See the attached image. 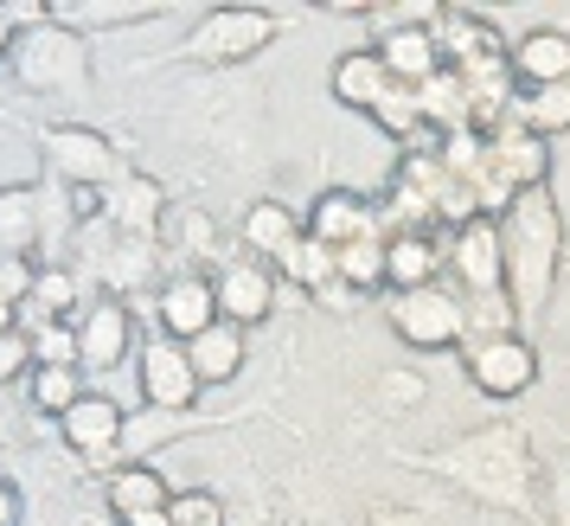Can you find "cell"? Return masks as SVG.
I'll return each mask as SVG.
<instances>
[{"label": "cell", "mask_w": 570, "mask_h": 526, "mask_svg": "<svg viewBox=\"0 0 570 526\" xmlns=\"http://www.w3.org/2000/svg\"><path fill=\"white\" fill-rule=\"evenodd\" d=\"M493 225H500V251H507V302H513V315H539L551 283H558V257H564V212L551 199V186L519 193Z\"/></svg>", "instance_id": "6da1fadb"}, {"label": "cell", "mask_w": 570, "mask_h": 526, "mask_svg": "<svg viewBox=\"0 0 570 526\" xmlns=\"http://www.w3.org/2000/svg\"><path fill=\"white\" fill-rule=\"evenodd\" d=\"M423 469L455 475L462 488H474L481 500H500L513 514H532V481H539V469H532V449H525L519 430H474V437H462L449 456L423 462Z\"/></svg>", "instance_id": "7a4b0ae2"}, {"label": "cell", "mask_w": 570, "mask_h": 526, "mask_svg": "<svg viewBox=\"0 0 570 526\" xmlns=\"http://www.w3.org/2000/svg\"><path fill=\"white\" fill-rule=\"evenodd\" d=\"M7 65H13L20 90H32V97H78V90H90V39L52 27V20L13 32Z\"/></svg>", "instance_id": "3957f363"}, {"label": "cell", "mask_w": 570, "mask_h": 526, "mask_svg": "<svg viewBox=\"0 0 570 526\" xmlns=\"http://www.w3.org/2000/svg\"><path fill=\"white\" fill-rule=\"evenodd\" d=\"M276 32H283V20H276L269 7H212L206 20L186 32L180 58H193V65H244V58H257Z\"/></svg>", "instance_id": "277c9868"}, {"label": "cell", "mask_w": 570, "mask_h": 526, "mask_svg": "<svg viewBox=\"0 0 570 526\" xmlns=\"http://www.w3.org/2000/svg\"><path fill=\"white\" fill-rule=\"evenodd\" d=\"M39 148H46V167H52L58 186H83V193H104L116 186L129 167L116 155V142L97 129H83V123H52V129L39 135Z\"/></svg>", "instance_id": "5b68a950"}, {"label": "cell", "mask_w": 570, "mask_h": 526, "mask_svg": "<svg viewBox=\"0 0 570 526\" xmlns=\"http://www.w3.org/2000/svg\"><path fill=\"white\" fill-rule=\"evenodd\" d=\"M391 334L416 353H442V347H468V302L455 290H404L391 295Z\"/></svg>", "instance_id": "8992f818"}, {"label": "cell", "mask_w": 570, "mask_h": 526, "mask_svg": "<svg viewBox=\"0 0 570 526\" xmlns=\"http://www.w3.org/2000/svg\"><path fill=\"white\" fill-rule=\"evenodd\" d=\"M462 367L474 379V392L488 398H525L539 386V347L525 334H468Z\"/></svg>", "instance_id": "52a82bcc"}, {"label": "cell", "mask_w": 570, "mask_h": 526, "mask_svg": "<svg viewBox=\"0 0 570 526\" xmlns=\"http://www.w3.org/2000/svg\"><path fill=\"white\" fill-rule=\"evenodd\" d=\"M83 276H97L104 295H116V302H129V295H141V290H160V244L155 237H116L109 232V244H90V251H83Z\"/></svg>", "instance_id": "ba28073f"}, {"label": "cell", "mask_w": 570, "mask_h": 526, "mask_svg": "<svg viewBox=\"0 0 570 526\" xmlns=\"http://www.w3.org/2000/svg\"><path fill=\"white\" fill-rule=\"evenodd\" d=\"M129 347H141V328H135V309L116 302V295H97L78 315V367L83 372H116L129 360Z\"/></svg>", "instance_id": "9c48e42d"}, {"label": "cell", "mask_w": 570, "mask_h": 526, "mask_svg": "<svg viewBox=\"0 0 570 526\" xmlns=\"http://www.w3.org/2000/svg\"><path fill=\"white\" fill-rule=\"evenodd\" d=\"M155 321L167 341H199L212 321H218V290H212V276L199 270H167L155 290Z\"/></svg>", "instance_id": "30bf717a"}, {"label": "cell", "mask_w": 570, "mask_h": 526, "mask_svg": "<svg viewBox=\"0 0 570 526\" xmlns=\"http://www.w3.org/2000/svg\"><path fill=\"white\" fill-rule=\"evenodd\" d=\"M302 232L321 237L327 251H346V244H360V237H385V218H379V199H365L353 186H327L308 206Z\"/></svg>", "instance_id": "8fae6325"}, {"label": "cell", "mask_w": 570, "mask_h": 526, "mask_svg": "<svg viewBox=\"0 0 570 526\" xmlns=\"http://www.w3.org/2000/svg\"><path fill=\"white\" fill-rule=\"evenodd\" d=\"M135 367H141V398H148V411H193V398L206 392V386L193 379L186 347L167 341V334H148Z\"/></svg>", "instance_id": "7c38bea8"}, {"label": "cell", "mask_w": 570, "mask_h": 526, "mask_svg": "<svg viewBox=\"0 0 570 526\" xmlns=\"http://www.w3.org/2000/svg\"><path fill=\"white\" fill-rule=\"evenodd\" d=\"M212 290H218V321H232V328H257V321L276 315V270L257 263L250 251L225 263L212 276Z\"/></svg>", "instance_id": "4fadbf2b"}, {"label": "cell", "mask_w": 570, "mask_h": 526, "mask_svg": "<svg viewBox=\"0 0 570 526\" xmlns=\"http://www.w3.org/2000/svg\"><path fill=\"white\" fill-rule=\"evenodd\" d=\"M58 430H65V449H78L83 462H109L116 449H122V430H129V411L116 405L109 392H83L65 418H58Z\"/></svg>", "instance_id": "5bb4252c"}, {"label": "cell", "mask_w": 570, "mask_h": 526, "mask_svg": "<svg viewBox=\"0 0 570 526\" xmlns=\"http://www.w3.org/2000/svg\"><path fill=\"white\" fill-rule=\"evenodd\" d=\"M430 39H436V58L442 71H468V65H488L500 58V27L481 20L474 7H436V20H430Z\"/></svg>", "instance_id": "9a60e30c"}, {"label": "cell", "mask_w": 570, "mask_h": 526, "mask_svg": "<svg viewBox=\"0 0 570 526\" xmlns=\"http://www.w3.org/2000/svg\"><path fill=\"white\" fill-rule=\"evenodd\" d=\"M104 225L116 237H155L167 225V193H160L148 174H122L116 186H104Z\"/></svg>", "instance_id": "2e32d148"}, {"label": "cell", "mask_w": 570, "mask_h": 526, "mask_svg": "<svg viewBox=\"0 0 570 526\" xmlns=\"http://www.w3.org/2000/svg\"><path fill=\"white\" fill-rule=\"evenodd\" d=\"M104 500L122 526H141V520H155V514H167L174 488H167V475L155 462H116L104 481Z\"/></svg>", "instance_id": "e0dca14e"}, {"label": "cell", "mask_w": 570, "mask_h": 526, "mask_svg": "<svg viewBox=\"0 0 570 526\" xmlns=\"http://www.w3.org/2000/svg\"><path fill=\"white\" fill-rule=\"evenodd\" d=\"M327 84H334V104L340 109H360V116H372V109L397 90V78L385 71L379 46H353V52H340L334 71H327Z\"/></svg>", "instance_id": "ac0fdd59"}, {"label": "cell", "mask_w": 570, "mask_h": 526, "mask_svg": "<svg viewBox=\"0 0 570 526\" xmlns=\"http://www.w3.org/2000/svg\"><path fill=\"white\" fill-rule=\"evenodd\" d=\"M507 65H513L519 90H539V84H570V32L564 27H532L513 39V52H507Z\"/></svg>", "instance_id": "d6986e66"}, {"label": "cell", "mask_w": 570, "mask_h": 526, "mask_svg": "<svg viewBox=\"0 0 570 526\" xmlns=\"http://www.w3.org/2000/svg\"><path fill=\"white\" fill-rule=\"evenodd\" d=\"M385 257H391V290H430L436 270L449 263V232H385Z\"/></svg>", "instance_id": "ffe728a7"}, {"label": "cell", "mask_w": 570, "mask_h": 526, "mask_svg": "<svg viewBox=\"0 0 570 526\" xmlns=\"http://www.w3.org/2000/svg\"><path fill=\"white\" fill-rule=\"evenodd\" d=\"M160 0H46V20L65 32H109V27H135V20H160Z\"/></svg>", "instance_id": "44dd1931"}, {"label": "cell", "mask_w": 570, "mask_h": 526, "mask_svg": "<svg viewBox=\"0 0 570 526\" xmlns=\"http://www.w3.org/2000/svg\"><path fill=\"white\" fill-rule=\"evenodd\" d=\"M78 302H83V276L71 263H39L32 276V295L20 309V328H39V321H78Z\"/></svg>", "instance_id": "7402d4cb"}, {"label": "cell", "mask_w": 570, "mask_h": 526, "mask_svg": "<svg viewBox=\"0 0 570 526\" xmlns=\"http://www.w3.org/2000/svg\"><path fill=\"white\" fill-rule=\"evenodd\" d=\"M186 360H193V379L199 386H232L237 372H244V328L212 321L199 341H186Z\"/></svg>", "instance_id": "603a6c76"}, {"label": "cell", "mask_w": 570, "mask_h": 526, "mask_svg": "<svg viewBox=\"0 0 570 526\" xmlns=\"http://www.w3.org/2000/svg\"><path fill=\"white\" fill-rule=\"evenodd\" d=\"M379 58H385V71L404 90H416V84H430L442 71V58H436V39H430V27H397L379 39Z\"/></svg>", "instance_id": "cb8c5ba5"}, {"label": "cell", "mask_w": 570, "mask_h": 526, "mask_svg": "<svg viewBox=\"0 0 570 526\" xmlns=\"http://www.w3.org/2000/svg\"><path fill=\"white\" fill-rule=\"evenodd\" d=\"M276 276H288L295 290H314L321 302H340V295H334L340 290V257L321 244V237H308V232L295 237L283 257H276Z\"/></svg>", "instance_id": "d4e9b609"}, {"label": "cell", "mask_w": 570, "mask_h": 526, "mask_svg": "<svg viewBox=\"0 0 570 526\" xmlns=\"http://www.w3.org/2000/svg\"><path fill=\"white\" fill-rule=\"evenodd\" d=\"M295 237H302V218H295L283 199H257V206L244 212V244H250V257L269 263V270H276V257H283Z\"/></svg>", "instance_id": "484cf974"}, {"label": "cell", "mask_w": 570, "mask_h": 526, "mask_svg": "<svg viewBox=\"0 0 570 526\" xmlns=\"http://www.w3.org/2000/svg\"><path fill=\"white\" fill-rule=\"evenodd\" d=\"M513 123L539 142L570 135V84H539V90H519L513 97Z\"/></svg>", "instance_id": "4316f807"}, {"label": "cell", "mask_w": 570, "mask_h": 526, "mask_svg": "<svg viewBox=\"0 0 570 526\" xmlns=\"http://www.w3.org/2000/svg\"><path fill=\"white\" fill-rule=\"evenodd\" d=\"M39 244V186H7L0 193V257H32Z\"/></svg>", "instance_id": "83f0119b"}, {"label": "cell", "mask_w": 570, "mask_h": 526, "mask_svg": "<svg viewBox=\"0 0 570 526\" xmlns=\"http://www.w3.org/2000/svg\"><path fill=\"white\" fill-rule=\"evenodd\" d=\"M334 257H340V290H346V295H379V290H391L385 237H360V244H346V251H334Z\"/></svg>", "instance_id": "f1b7e54d"}, {"label": "cell", "mask_w": 570, "mask_h": 526, "mask_svg": "<svg viewBox=\"0 0 570 526\" xmlns=\"http://www.w3.org/2000/svg\"><path fill=\"white\" fill-rule=\"evenodd\" d=\"M83 392H90V386H83V367H32V411L65 418Z\"/></svg>", "instance_id": "f546056e"}, {"label": "cell", "mask_w": 570, "mask_h": 526, "mask_svg": "<svg viewBox=\"0 0 570 526\" xmlns=\"http://www.w3.org/2000/svg\"><path fill=\"white\" fill-rule=\"evenodd\" d=\"M20 334L32 341V367H78V321H39Z\"/></svg>", "instance_id": "4dcf8cb0"}, {"label": "cell", "mask_w": 570, "mask_h": 526, "mask_svg": "<svg viewBox=\"0 0 570 526\" xmlns=\"http://www.w3.org/2000/svg\"><path fill=\"white\" fill-rule=\"evenodd\" d=\"M167 526H225V500L212 488H186L167 500Z\"/></svg>", "instance_id": "1f68e13d"}, {"label": "cell", "mask_w": 570, "mask_h": 526, "mask_svg": "<svg viewBox=\"0 0 570 526\" xmlns=\"http://www.w3.org/2000/svg\"><path fill=\"white\" fill-rule=\"evenodd\" d=\"M167 237H180V251L186 257H199V251H212V218L199 206H167V225H160Z\"/></svg>", "instance_id": "d6a6232c"}, {"label": "cell", "mask_w": 570, "mask_h": 526, "mask_svg": "<svg viewBox=\"0 0 570 526\" xmlns=\"http://www.w3.org/2000/svg\"><path fill=\"white\" fill-rule=\"evenodd\" d=\"M32 276H39V263L32 257H0V302H7V309H27Z\"/></svg>", "instance_id": "836d02e7"}, {"label": "cell", "mask_w": 570, "mask_h": 526, "mask_svg": "<svg viewBox=\"0 0 570 526\" xmlns=\"http://www.w3.org/2000/svg\"><path fill=\"white\" fill-rule=\"evenodd\" d=\"M32 379V341L27 334H0V386Z\"/></svg>", "instance_id": "e575fe53"}, {"label": "cell", "mask_w": 570, "mask_h": 526, "mask_svg": "<svg viewBox=\"0 0 570 526\" xmlns=\"http://www.w3.org/2000/svg\"><path fill=\"white\" fill-rule=\"evenodd\" d=\"M544 500H551V526H570V462H551V488H544Z\"/></svg>", "instance_id": "d590c367"}, {"label": "cell", "mask_w": 570, "mask_h": 526, "mask_svg": "<svg viewBox=\"0 0 570 526\" xmlns=\"http://www.w3.org/2000/svg\"><path fill=\"white\" fill-rule=\"evenodd\" d=\"M20 514H27V507H20V488L0 481V526H20Z\"/></svg>", "instance_id": "8d00e7d4"}, {"label": "cell", "mask_w": 570, "mask_h": 526, "mask_svg": "<svg viewBox=\"0 0 570 526\" xmlns=\"http://www.w3.org/2000/svg\"><path fill=\"white\" fill-rule=\"evenodd\" d=\"M0 334H20V309H7V302H0Z\"/></svg>", "instance_id": "74e56055"}, {"label": "cell", "mask_w": 570, "mask_h": 526, "mask_svg": "<svg viewBox=\"0 0 570 526\" xmlns=\"http://www.w3.org/2000/svg\"><path fill=\"white\" fill-rule=\"evenodd\" d=\"M7 52H13V27H7V13H0V65H7Z\"/></svg>", "instance_id": "f35d334b"}, {"label": "cell", "mask_w": 570, "mask_h": 526, "mask_svg": "<svg viewBox=\"0 0 570 526\" xmlns=\"http://www.w3.org/2000/svg\"><path fill=\"white\" fill-rule=\"evenodd\" d=\"M141 526H167V514H155V520H141Z\"/></svg>", "instance_id": "ab89813d"}]
</instances>
